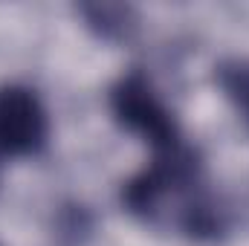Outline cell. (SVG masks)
Here are the masks:
<instances>
[{
	"mask_svg": "<svg viewBox=\"0 0 249 246\" xmlns=\"http://www.w3.org/2000/svg\"><path fill=\"white\" fill-rule=\"evenodd\" d=\"M122 203L130 214L148 223H171L194 241H212L226 229L223 209L206 188L200 159L186 142L151 154V162L124 183Z\"/></svg>",
	"mask_w": 249,
	"mask_h": 246,
	"instance_id": "6da1fadb",
	"label": "cell"
},
{
	"mask_svg": "<svg viewBox=\"0 0 249 246\" xmlns=\"http://www.w3.org/2000/svg\"><path fill=\"white\" fill-rule=\"evenodd\" d=\"M110 110L124 130L136 133L151 148V154H165L183 145V133L174 113L142 72H127L113 84Z\"/></svg>",
	"mask_w": 249,
	"mask_h": 246,
	"instance_id": "7a4b0ae2",
	"label": "cell"
},
{
	"mask_svg": "<svg viewBox=\"0 0 249 246\" xmlns=\"http://www.w3.org/2000/svg\"><path fill=\"white\" fill-rule=\"evenodd\" d=\"M50 116L41 99L20 84L0 87V159L32 157L47 145Z\"/></svg>",
	"mask_w": 249,
	"mask_h": 246,
	"instance_id": "3957f363",
	"label": "cell"
},
{
	"mask_svg": "<svg viewBox=\"0 0 249 246\" xmlns=\"http://www.w3.org/2000/svg\"><path fill=\"white\" fill-rule=\"evenodd\" d=\"M217 84L235 110L249 122V61H226L217 67Z\"/></svg>",
	"mask_w": 249,
	"mask_h": 246,
	"instance_id": "277c9868",
	"label": "cell"
},
{
	"mask_svg": "<svg viewBox=\"0 0 249 246\" xmlns=\"http://www.w3.org/2000/svg\"><path fill=\"white\" fill-rule=\"evenodd\" d=\"M90 18V26H96L102 35H124L130 26V12L124 6H84L81 9Z\"/></svg>",
	"mask_w": 249,
	"mask_h": 246,
	"instance_id": "5b68a950",
	"label": "cell"
}]
</instances>
